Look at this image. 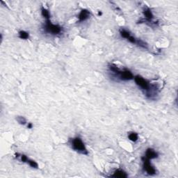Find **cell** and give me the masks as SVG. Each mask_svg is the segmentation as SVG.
<instances>
[{"label": "cell", "instance_id": "6da1fadb", "mask_svg": "<svg viewBox=\"0 0 178 178\" xmlns=\"http://www.w3.org/2000/svg\"><path fill=\"white\" fill-rule=\"evenodd\" d=\"M134 80L139 88L144 91L145 95L149 99H153L158 95L159 90L157 85L151 84L146 79L141 75H136L134 77Z\"/></svg>", "mask_w": 178, "mask_h": 178}, {"label": "cell", "instance_id": "7a4b0ae2", "mask_svg": "<svg viewBox=\"0 0 178 178\" xmlns=\"http://www.w3.org/2000/svg\"><path fill=\"white\" fill-rule=\"evenodd\" d=\"M108 69L112 77L120 81H127L134 80V75L130 70H121L114 63H110L108 66Z\"/></svg>", "mask_w": 178, "mask_h": 178}, {"label": "cell", "instance_id": "3957f363", "mask_svg": "<svg viewBox=\"0 0 178 178\" xmlns=\"http://www.w3.org/2000/svg\"><path fill=\"white\" fill-rule=\"evenodd\" d=\"M70 145H71L72 150L77 152L78 153L81 154H89V152L87 150L86 147L83 140L80 137H75L69 141Z\"/></svg>", "mask_w": 178, "mask_h": 178}, {"label": "cell", "instance_id": "277c9868", "mask_svg": "<svg viewBox=\"0 0 178 178\" xmlns=\"http://www.w3.org/2000/svg\"><path fill=\"white\" fill-rule=\"evenodd\" d=\"M43 30L44 33L50 34L52 36H58L63 33V27L59 25L53 24L50 20H45V22L43 27Z\"/></svg>", "mask_w": 178, "mask_h": 178}, {"label": "cell", "instance_id": "5b68a950", "mask_svg": "<svg viewBox=\"0 0 178 178\" xmlns=\"http://www.w3.org/2000/svg\"><path fill=\"white\" fill-rule=\"evenodd\" d=\"M142 162H143V168H144V171L149 176H154L156 174L157 170L154 168V166L150 162V160L145 157H142Z\"/></svg>", "mask_w": 178, "mask_h": 178}, {"label": "cell", "instance_id": "8992f818", "mask_svg": "<svg viewBox=\"0 0 178 178\" xmlns=\"http://www.w3.org/2000/svg\"><path fill=\"white\" fill-rule=\"evenodd\" d=\"M144 15L145 17V20H142L141 21L144 22H150L153 23V20L154 19V15L152 11L150 10V8L145 7L144 10ZM140 21V22H141Z\"/></svg>", "mask_w": 178, "mask_h": 178}, {"label": "cell", "instance_id": "52a82bcc", "mask_svg": "<svg viewBox=\"0 0 178 178\" xmlns=\"http://www.w3.org/2000/svg\"><path fill=\"white\" fill-rule=\"evenodd\" d=\"M90 16V13L89 10L82 9L78 15V20L80 22H82L88 20Z\"/></svg>", "mask_w": 178, "mask_h": 178}, {"label": "cell", "instance_id": "ba28073f", "mask_svg": "<svg viewBox=\"0 0 178 178\" xmlns=\"http://www.w3.org/2000/svg\"><path fill=\"white\" fill-rule=\"evenodd\" d=\"M158 156H159V154L158 153H157V152H156V150H154L153 148L147 149L146 151H145V155H144L145 158H147L150 160L156 159L158 157Z\"/></svg>", "mask_w": 178, "mask_h": 178}, {"label": "cell", "instance_id": "9c48e42d", "mask_svg": "<svg viewBox=\"0 0 178 178\" xmlns=\"http://www.w3.org/2000/svg\"><path fill=\"white\" fill-rule=\"evenodd\" d=\"M111 176L113 177H127L128 175L126 172H125L122 169H117L113 172V173Z\"/></svg>", "mask_w": 178, "mask_h": 178}, {"label": "cell", "instance_id": "30bf717a", "mask_svg": "<svg viewBox=\"0 0 178 178\" xmlns=\"http://www.w3.org/2000/svg\"><path fill=\"white\" fill-rule=\"evenodd\" d=\"M41 15L45 19V20H50V13L46 8L43 7L41 8Z\"/></svg>", "mask_w": 178, "mask_h": 178}, {"label": "cell", "instance_id": "8fae6325", "mask_svg": "<svg viewBox=\"0 0 178 178\" xmlns=\"http://www.w3.org/2000/svg\"><path fill=\"white\" fill-rule=\"evenodd\" d=\"M128 139L132 142H136L139 140V135L136 132H130L128 134Z\"/></svg>", "mask_w": 178, "mask_h": 178}, {"label": "cell", "instance_id": "7c38bea8", "mask_svg": "<svg viewBox=\"0 0 178 178\" xmlns=\"http://www.w3.org/2000/svg\"><path fill=\"white\" fill-rule=\"evenodd\" d=\"M18 37L20 39L27 40L30 38V34L25 31H20L18 32Z\"/></svg>", "mask_w": 178, "mask_h": 178}, {"label": "cell", "instance_id": "4fadbf2b", "mask_svg": "<svg viewBox=\"0 0 178 178\" xmlns=\"http://www.w3.org/2000/svg\"><path fill=\"white\" fill-rule=\"evenodd\" d=\"M27 163L31 166V168H39V164H38V163H37L36 162L34 161V160H32V159H29V161H28Z\"/></svg>", "mask_w": 178, "mask_h": 178}, {"label": "cell", "instance_id": "5bb4252c", "mask_svg": "<svg viewBox=\"0 0 178 178\" xmlns=\"http://www.w3.org/2000/svg\"><path fill=\"white\" fill-rule=\"evenodd\" d=\"M16 120L17 122L20 125H25V124H27V120L23 117V116H18V117H17Z\"/></svg>", "mask_w": 178, "mask_h": 178}, {"label": "cell", "instance_id": "9a60e30c", "mask_svg": "<svg viewBox=\"0 0 178 178\" xmlns=\"http://www.w3.org/2000/svg\"><path fill=\"white\" fill-rule=\"evenodd\" d=\"M32 127H33V125H32V123H31V122H30V123H28L27 127L29 128V129H31V128H32Z\"/></svg>", "mask_w": 178, "mask_h": 178}]
</instances>
